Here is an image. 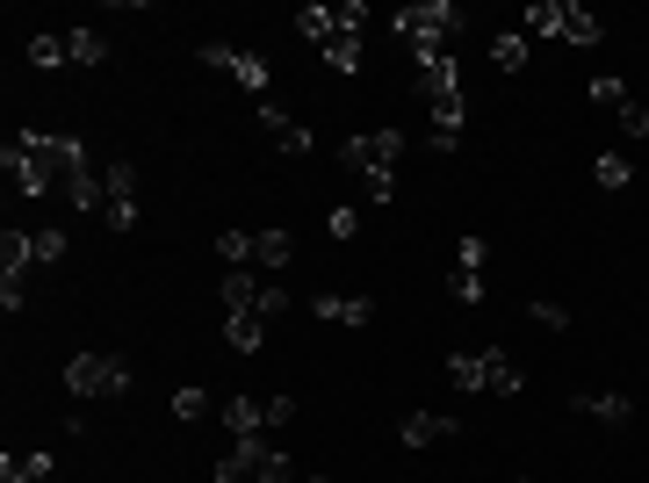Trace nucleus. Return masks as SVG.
<instances>
[{
	"label": "nucleus",
	"mask_w": 649,
	"mask_h": 483,
	"mask_svg": "<svg viewBox=\"0 0 649 483\" xmlns=\"http://www.w3.org/2000/svg\"><path fill=\"white\" fill-rule=\"evenodd\" d=\"M0 166H8V181H15L22 195H58V188H72L80 173H94L80 138H36V130L0 145Z\"/></svg>",
	"instance_id": "nucleus-1"
},
{
	"label": "nucleus",
	"mask_w": 649,
	"mask_h": 483,
	"mask_svg": "<svg viewBox=\"0 0 649 483\" xmlns=\"http://www.w3.org/2000/svg\"><path fill=\"white\" fill-rule=\"evenodd\" d=\"M447 382L462 398H520V368L505 346H483V354H455L447 361Z\"/></svg>",
	"instance_id": "nucleus-2"
},
{
	"label": "nucleus",
	"mask_w": 649,
	"mask_h": 483,
	"mask_svg": "<svg viewBox=\"0 0 649 483\" xmlns=\"http://www.w3.org/2000/svg\"><path fill=\"white\" fill-rule=\"evenodd\" d=\"M455 30H462L455 0H426V8H405V15H397V36L411 44V58H441L447 44H455Z\"/></svg>",
	"instance_id": "nucleus-3"
},
{
	"label": "nucleus",
	"mask_w": 649,
	"mask_h": 483,
	"mask_svg": "<svg viewBox=\"0 0 649 483\" xmlns=\"http://www.w3.org/2000/svg\"><path fill=\"white\" fill-rule=\"evenodd\" d=\"M419 94H426V108H433V130H455L462 138V72H455V58H419Z\"/></svg>",
	"instance_id": "nucleus-4"
},
{
	"label": "nucleus",
	"mask_w": 649,
	"mask_h": 483,
	"mask_svg": "<svg viewBox=\"0 0 649 483\" xmlns=\"http://www.w3.org/2000/svg\"><path fill=\"white\" fill-rule=\"evenodd\" d=\"M66 390L72 398H130V361H116V354H72Z\"/></svg>",
	"instance_id": "nucleus-5"
},
{
	"label": "nucleus",
	"mask_w": 649,
	"mask_h": 483,
	"mask_svg": "<svg viewBox=\"0 0 649 483\" xmlns=\"http://www.w3.org/2000/svg\"><path fill=\"white\" fill-rule=\"evenodd\" d=\"M217 483H289V455L282 448H267V440H239V448L217 462Z\"/></svg>",
	"instance_id": "nucleus-6"
},
{
	"label": "nucleus",
	"mask_w": 649,
	"mask_h": 483,
	"mask_svg": "<svg viewBox=\"0 0 649 483\" xmlns=\"http://www.w3.org/2000/svg\"><path fill=\"white\" fill-rule=\"evenodd\" d=\"M340 159L368 181H397V159H405V130H368V138H346Z\"/></svg>",
	"instance_id": "nucleus-7"
},
{
	"label": "nucleus",
	"mask_w": 649,
	"mask_h": 483,
	"mask_svg": "<svg viewBox=\"0 0 649 483\" xmlns=\"http://www.w3.org/2000/svg\"><path fill=\"white\" fill-rule=\"evenodd\" d=\"M361 22H368V8H361V0L332 8V36L318 44V51H324V66H332V72H354V66H361Z\"/></svg>",
	"instance_id": "nucleus-8"
},
{
	"label": "nucleus",
	"mask_w": 649,
	"mask_h": 483,
	"mask_svg": "<svg viewBox=\"0 0 649 483\" xmlns=\"http://www.w3.org/2000/svg\"><path fill=\"white\" fill-rule=\"evenodd\" d=\"M102 181H109V209H102V225H109V231H130V225H137V166H130V159H109Z\"/></svg>",
	"instance_id": "nucleus-9"
},
{
	"label": "nucleus",
	"mask_w": 649,
	"mask_h": 483,
	"mask_svg": "<svg viewBox=\"0 0 649 483\" xmlns=\"http://www.w3.org/2000/svg\"><path fill=\"white\" fill-rule=\"evenodd\" d=\"M592 102L599 108H614V123H620V138H649V108L635 102L620 80H592Z\"/></svg>",
	"instance_id": "nucleus-10"
},
{
	"label": "nucleus",
	"mask_w": 649,
	"mask_h": 483,
	"mask_svg": "<svg viewBox=\"0 0 649 483\" xmlns=\"http://www.w3.org/2000/svg\"><path fill=\"white\" fill-rule=\"evenodd\" d=\"M310 318H324V325H368L376 303L368 296H310Z\"/></svg>",
	"instance_id": "nucleus-11"
},
{
	"label": "nucleus",
	"mask_w": 649,
	"mask_h": 483,
	"mask_svg": "<svg viewBox=\"0 0 649 483\" xmlns=\"http://www.w3.org/2000/svg\"><path fill=\"white\" fill-rule=\"evenodd\" d=\"M260 123L274 130V145H282L289 159H310V130H304V123H289V116H282L274 102H260Z\"/></svg>",
	"instance_id": "nucleus-12"
},
{
	"label": "nucleus",
	"mask_w": 649,
	"mask_h": 483,
	"mask_svg": "<svg viewBox=\"0 0 649 483\" xmlns=\"http://www.w3.org/2000/svg\"><path fill=\"white\" fill-rule=\"evenodd\" d=\"M578 412L599 418V426H628V418H635V398H614V390H584Z\"/></svg>",
	"instance_id": "nucleus-13"
},
{
	"label": "nucleus",
	"mask_w": 649,
	"mask_h": 483,
	"mask_svg": "<svg viewBox=\"0 0 649 483\" xmlns=\"http://www.w3.org/2000/svg\"><path fill=\"white\" fill-rule=\"evenodd\" d=\"M30 267H36V231H15V225H8V239H0V275H30Z\"/></svg>",
	"instance_id": "nucleus-14"
},
{
	"label": "nucleus",
	"mask_w": 649,
	"mask_h": 483,
	"mask_svg": "<svg viewBox=\"0 0 649 483\" xmlns=\"http://www.w3.org/2000/svg\"><path fill=\"white\" fill-rule=\"evenodd\" d=\"M447 433H455V418H441V412H411L405 426H397V440H405V448H433V440H447Z\"/></svg>",
	"instance_id": "nucleus-15"
},
{
	"label": "nucleus",
	"mask_w": 649,
	"mask_h": 483,
	"mask_svg": "<svg viewBox=\"0 0 649 483\" xmlns=\"http://www.w3.org/2000/svg\"><path fill=\"white\" fill-rule=\"evenodd\" d=\"M224 340L239 346V354H260V346H267V318L260 311H231L224 318Z\"/></svg>",
	"instance_id": "nucleus-16"
},
{
	"label": "nucleus",
	"mask_w": 649,
	"mask_h": 483,
	"mask_svg": "<svg viewBox=\"0 0 649 483\" xmlns=\"http://www.w3.org/2000/svg\"><path fill=\"white\" fill-rule=\"evenodd\" d=\"M217 412H224V426L239 433V440H253V433L267 426V404H260V398H224Z\"/></svg>",
	"instance_id": "nucleus-17"
},
{
	"label": "nucleus",
	"mask_w": 649,
	"mask_h": 483,
	"mask_svg": "<svg viewBox=\"0 0 649 483\" xmlns=\"http://www.w3.org/2000/svg\"><path fill=\"white\" fill-rule=\"evenodd\" d=\"M260 296H267V281H260L253 267H231V275H224V303H231V311H260Z\"/></svg>",
	"instance_id": "nucleus-18"
},
{
	"label": "nucleus",
	"mask_w": 649,
	"mask_h": 483,
	"mask_svg": "<svg viewBox=\"0 0 649 483\" xmlns=\"http://www.w3.org/2000/svg\"><path fill=\"white\" fill-rule=\"evenodd\" d=\"M599 36H606V22H599L592 8H578V0H563V44H584V51H592Z\"/></svg>",
	"instance_id": "nucleus-19"
},
{
	"label": "nucleus",
	"mask_w": 649,
	"mask_h": 483,
	"mask_svg": "<svg viewBox=\"0 0 649 483\" xmlns=\"http://www.w3.org/2000/svg\"><path fill=\"white\" fill-rule=\"evenodd\" d=\"M289 260H296L289 231H253V267H267V275H274V267H289Z\"/></svg>",
	"instance_id": "nucleus-20"
},
{
	"label": "nucleus",
	"mask_w": 649,
	"mask_h": 483,
	"mask_svg": "<svg viewBox=\"0 0 649 483\" xmlns=\"http://www.w3.org/2000/svg\"><path fill=\"white\" fill-rule=\"evenodd\" d=\"M0 483H52V455H0Z\"/></svg>",
	"instance_id": "nucleus-21"
},
{
	"label": "nucleus",
	"mask_w": 649,
	"mask_h": 483,
	"mask_svg": "<svg viewBox=\"0 0 649 483\" xmlns=\"http://www.w3.org/2000/svg\"><path fill=\"white\" fill-rule=\"evenodd\" d=\"M66 58H72V66H102V58H109V36L80 22V30H66Z\"/></svg>",
	"instance_id": "nucleus-22"
},
{
	"label": "nucleus",
	"mask_w": 649,
	"mask_h": 483,
	"mask_svg": "<svg viewBox=\"0 0 649 483\" xmlns=\"http://www.w3.org/2000/svg\"><path fill=\"white\" fill-rule=\"evenodd\" d=\"M224 72H231L246 94H267V58H260V51H231V58H224Z\"/></svg>",
	"instance_id": "nucleus-23"
},
{
	"label": "nucleus",
	"mask_w": 649,
	"mask_h": 483,
	"mask_svg": "<svg viewBox=\"0 0 649 483\" xmlns=\"http://www.w3.org/2000/svg\"><path fill=\"white\" fill-rule=\"evenodd\" d=\"M592 181H599V188H606V195H620V188H628V181H635L628 152H599V159H592Z\"/></svg>",
	"instance_id": "nucleus-24"
},
{
	"label": "nucleus",
	"mask_w": 649,
	"mask_h": 483,
	"mask_svg": "<svg viewBox=\"0 0 649 483\" xmlns=\"http://www.w3.org/2000/svg\"><path fill=\"white\" fill-rule=\"evenodd\" d=\"M491 66L498 72H520V66H527V36H513V30L491 36Z\"/></svg>",
	"instance_id": "nucleus-25"
},
{
	"label": "nucleus",
	"mask_w": 649,
	"mask_h": 483,
	"mask_svg": "<svg viewBox=\"0 0 649 483\" xmlns=\"http://www.w3.org/2000/svg\"><path fill=\"white\" fill-rule=\"evenodd\" d=\"M30 66H36V72L66 66V36H52V30H44V36H30Z\"/></svg>",
	"instance_id": "nucleus-26"
},
{
	"label": "nucleus",
	"mask_w": 649,
	"mask_h": 483,
	"mask_svg": "<svg viewBox=\"0 0 649 483\" xmlns=\"http://www.w3.org/2000/svg\"><path fill=\"white\" fill-rule=\"evenodd\" d=\"M527 30L534 36H563V0H534V8H527Z\"/></svg>",
	"instance_id": "nucleus-27"
},
{
	"label": "nucleus",
	"mask_w": 649,
	"mask_h": 483,
	"mask_svg": "<svg viewBox=\"0 0 649 483\" xmlns=\"http://www.w3.org/2000/svg\"><path fill=\"white\" fill-rule=\"evenodd\" d=\"M217 253H224V267H253V231H224Z\"/></svg>",
	"instance_id": "nucleus-28"
},
{
	"label": "nucleus",
	"mask_w": 649,
	"mask_h": 483,
	"mask_svg": "<svg viewBox=\"0 0 649 483\" xmlns=\"http://www.w3.org/2000/svg\"><path fill=\"white\" fill-rule=\"evenodd\" d=\"M203 412H209V390H195V382H181V390H173V418H189V426H195Z\"/></svg>",
	"instance_id": "nucleus-29"
},
{
	"label": "nucleus",
	"mask_w": 649,
	"mask_h": 483,
	"mask_svg": "<svg viewBox=\"0 0 649 483\" xmlns=\"http://www.w3.org/2000/svg\"><path fill=\"white\" fill-rule=\"evenodd\" d=\"M483 260H491V245H483L477 231H469V239L455 245V267H462V275H483Z\"/></svg>",
	"instance_id": "nucleus-30"
},
{
	"label": "nucleus",
	"mask_w": 649,
	"mask_h": 483,
	"mask_svg": "<svg viewBox=\"0 0 649 483\" xmlns=\"http://www.w3.org/2000/svg\"><path fill=\"white\" fill-rule=\"evenodd\" d=\"M447 296H455V303H469V311H477V303H483V275H462V267H455V275H447Z\"/></svg>",
	"instance_id": "nucleus-31"
},
{
	"label": "nucleus",
	"mask_w": 649,
	"mask_h": 483,
	"mask_svg": "<svg viewBox=\"0 0 649 483\" xmlns=\"http://www.w3.org/2000/svg\"><path fill=\"white\" fill-rule=\"evenodd\" d=\"M66 260V231H36V267H58Z\"/></svg>",
	"instance_id": "nucleus-32"
},
{
	"label": "nucleus",
	"mask_w": 649,
	"mask_h": 483,
	"mask_svg": "<svg viewBox=\"0 0 649 483\" xmlns=\"http://www.w3.org/2000/svg\"><path fill=\"white\" fill-rule=\"evenodd\" d=\"M296 22H304V36H310V44H324V36H332V8H304Z\"/></svg>",
	"instance_id": "nucleus-33"
},
{
	"label": "nucleus",
	"mask_w": 649,
	"mask_h": 483,
	"mask_svg": "<svg viewBox=\"0 0 649 483\" xmlns=\"http://www.w3.org/2000/svg\"><path fill=\"white\" fill-rule=\"evenodd\" d=\"M534 325H542V332H570V311H563V303H534Z\"/></svg>",
	"instance_id": "nucleus-34"
},
{
	"label": "nucleus",
	"mask_w": 649,
	"mask_h": 483,
	"mask_svg": "<svg viewBox=\"0 0 649 483\" xmlns=\"http://www.w3.org/2000/svg\"><path fill=\"white\" fill-rule=\"evenodd\" d=\"M296 418V398H267V426H289Z\"/></svg>",
	"instance_id": "nucleus-35"
},
{
	"label": "nucleus",
	"mask_w": 649,
	"mask_h": 483,
	"mask_svg": "<svg viewBox=\"0 0 649 483\" xmlns=\"http://www.w3.org/2000/svg\"><path fill=\"white\" fill-rule=\"evenodd\" d=\"M304 483H324V476H304Z\"/></svg>",
	"instance_id": "nucleus-36"
},
{
	"label": "nucleus",
	"mask_w": 649,
	"mask_h": 483,
	"mask_svg": "<svg viewBox=\"0 0 649 483\" xmlns=\"http://www.w3.org/2000/svg\"><path fill=\"white\" fill-rule=\"evenodd\" d=\"M527 483H534V476H527Z\"/></svg>",
	"instance_id": "nucleus-37"
}]
</instances>
